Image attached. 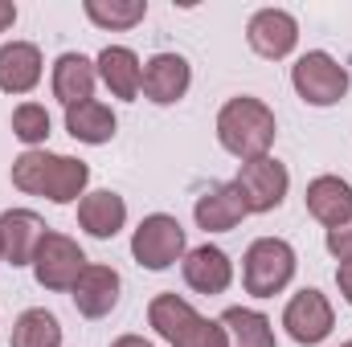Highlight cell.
<instances>
[{"label": "cell", "mask_w": 352, "mask_h": 347, "mask_svg": "<svg viewBox=\"0 0 352 347\" xmlns=\"http://www.w3.org/2000/svg\"><path fill=\"white\" fill-rule=\"evenodd\" d=\"M140 90H144L152 102H160V106L176 102V98L188 90V62H184L180 53H156V58L144 66Z\"/></svg>", "instance_id": "14"}, {"label": "cell", "mask_w": 352, "mask_h": 347, "mask_svg": "<svg viewBox=\"0 0 352 347\" xmlns=\"http://www.w3.org/2000/svg\"><path fill=\"white\" fill-rule=\"evenodd\" d=\"M82 270H87V258H82V250L70 237L45 233V241L33 254V274H37V282L45 290H74V282L82 278Z\"/></svg>", "instance_id": "6"}, {"label": "cell", "mask_w": 352, "mask_h": 347, "mask_svg": "<svg viewBox=\"0 0 352 347\" xmlns=\"http://www.w3.org/2000/svg\"><path fill=\"white\" fill-rule=\"evenodd\" d=\"M70 294H74L78 315H87V319H102V315H111L115 302H119V274H115L111 265H87Z\"/></svg>", "instance_id": "12"}, {"label": "cell", "mask_w": 352, "mask_h": 347, "mask_svg": "<svg viewBox=\"0 0 352 347\" xmlns=\"http://www.w3.org/2000/svg\"><path fill=\"white\" fill-rule=\"evenodd\" d=\"M328 250H332L340 261H352V217L344 221V225L328 229Z\"/></svg>", "instance_id": "26"}, {"label": "cell", "mask_w": 352, "mask_h": 347, "mask_svg": "<svg viewBox=\"0 0 352 347\" xmlns=\"http://www.w3.org/2000/svg\"><path fill=\"white\" fill-rule=\"evenodd\" d=\"M45 221L29 208H8L0 217V250L12 265H33V254L45 241Z\"/></svg>", "instance_id": "11"}, {"label": "cell", "mask_w": 352, "mask_h": 347, "mask_svg": "<svg viewBox=\"0 0 352 347\" xmlns=\"http://www.w3.org/2000/svg\"><path fill=\"white\" fill-rule=\"evenodd\" d=\"M12 135L25 139V143H41V139L50 135V115H45V106H37V102L16 106V110H12Z\"/></svg>", "instance_id": "25"}, {"label": "cell", "mask_w": 352, "mask_h": 347, "mask_svg": "<svg viewBox=\"0 0 352 347\" xmlns=\"http://www.w3.org/2000/svg\"><path fill=\"white\" fill-rule=\"evenodd\" d=\"M148 323H152V327H156L173 347H230L221 323L201 319V315H197L184 298H176V294H160V298H152V307H148Z\"/></svg>", "instance_id": "3"}, {"label": "cell", "mask_w": 352, "mask_h": 347, "mask_svg": "<svg viewBox=\"0 0 352 347\" xmlns=\"http://www.w3.org/2000/svg\"><path fill=\"white\" fill-rule=\"evenodd\" d=\"M94 78H98V66H90L82 53H62L58 66H54V94H58L66 106L90 102Z\"/></svg>", "instance_id": "19"}, {"label": "cell", "mask_w": 352, "mask_h": 347, "mask_svg": "<svg viewBox=\"0 0 352 347\" xmlns=\"http://www.w3.org/2000/svg\"><path fill=\"white\" fill-rule=\"evenodd\" d=\"M131 254H135L140 265H148V270H168L184 254V229H180V221L176 217H164V213L144 217V225L131 237Z\"/></svg>", "instance_id": "8"}, {"label": "cell", "mask_w": 352, "mask_h": 347, "mask_svg": "<svg viewBox=\"0 0 352 347\" xmlns=\"http://www.w3.org/2000/svg\"><path fill=\"white\" fill-rule=\"evenodd\" d=\"M283 327H287V335L295 344H307V347L320 344L332 331V307H328V298L320 290H299L287 302V311H283Z\"/></svg>", "instance_id": "10"}, {"label": "cell", "mask_w": 352, "mask_h": 347, "mask_svg": "<svg viewBox=\"0 0 352 347\" xmlns=\"http://www.w3.org/2000/svg\"><path fill=\"white\" fill-rule=\"evenodd\" d=\"M230 278H234V265L217 246H201L184 258V282L197 294H221L230 286Z\"/></svg>", "instance_id": "17"}, {"label": "cell", "mask_w": 352, "mask_h": 347, "mask_svg": "<svg viewBox=\"0 0 352 347\" xmlns=\"http://www.w3.org/2000/svg\"><path fill=\"white\" fill-rule=\"evenodd\" d=\"M340 347H352V339H349V344H340Z\"/></svg>", "instance_id": "30"}, {"label": "cell", "mask_w": 352, "mask_h": 347, "mask_svg": "<svg viewBox=\"0 0 352 347\" xmlns=\"http://www.w3.org/2000/svg\"><path fill=\"white\" fill-rule=\"evenodd\" d=\"M287 168L278 164V160H246L242 164V172L234 180V188H238V196H242V204H246V213H270V208H278L283 204V196H287Z\"/></svg>", "instance_id": "7"}, {"label": "cell", "mask_w": 352, "mask_h": 347, "mask_svg": "<svg viewBox=\"0 0 352 347\" xmlns=\"http://www.w3.org/2000/svg\"><path fill=\"white\" fill-rule=\"evenodd\" d=\"M12 347H62V327L50 311L33 307L16 319L12 327Z\"/></svg>", "instance_id": "23"}, {"label": "cell", "mask_w": 352, "mask_h": 347, "mask_svg": "<svg viewBox=\"0 0 352 347\" xmlns=\"http://www.w3.org/2000/svg\"><path fill=\"white\" fill-rule=\"evenodd\" d=\"M98 78L107 82V90L115 98H135L140 94V82H144V66L131 49L123 45H107L98 53Z\"/></svg>", "instance_id": "18"}, {"label": "cell", "mask_w": 352, "mask_h": 347, "mask_svg": "<svg viewBox=\"0 0 352 347\" xmlns=\"http://www.w3.org/2000/svg\"><path fill=\"white\" fill-rule=\"evenodd\" d=\"M192 213H197V225L205 233H226V229H234L246 217V204H242V196H238L234 184H209L197 196V208Z\"/></svg>", "instance_id": "13"}, {"label": "cell", "mask_w": 352, "mask_h": 347, "mask_svg": "<svg viewBox=\"0 0 352 347\" xmlns=\"http://www.w3.org/2000/svg\"><path fill=\"white\" fill-rule=\"evenodd\" d=\"M87 16L102 29H131L148 16V4L144 0H127V4H102V0H87Z\"/></svg>", "instance_id": "24"}, {"label": "cell", "mask_w": 352, "mask_h": 347, "mask_svg": "<svg viewBox=\"0 0 352 347\" xmlns=\"http://www.w3.org/2000/svg\"><path fill=\"white\" fill-rule=\"evenodd\" d=\"M111 347H152L148 339H140V335H123V339H115Z\"/></svg>", "instance_id": "29"}, {"label": "cell", "mask_w": 352, "mask_h": 347, "mask_svg": "<svg viewBox=\"0 0 352 347\" xmlns=\"http://www.w3.org/2000/svg\"><path fill=\"white\" fill-rule=\"evenodd\" d=\"M78 221H82V229L90 237H115L127 221V204L115 192H90L78 204Z\"/></svg>", "instance_id": "20"}, {"label": "cell", "mask_w": 352, "mask_h": 347, "mask_svg": "<svg viewBox=\"0 0 352 347\" xmlns=\"http://www.w3.org/2000/svg\"><path fill=\"white\" fill-rule=\"evenodd\" d=\"M217 139L230 156L246 160H263L274 143V115L258 98H230L217 115Z\"/></svg>", "instance_id": "1"}, {"label": "cell", "mask_w": 352, "mask_h": 347, "mask_svg": "<svg viewBox=\"0 0 352 347\" xmlns=\"http://www.w3.org/2000/svg\"><path fill=\"white\" fill-rule=\"evenodd\" d=\"M0 258H4V250H0Z\"/></svg>", "instance_id": "31"}, {"label": "cell", "mask_w": 352, "mask_h": 347, "mask_svg": "<svg viewBox=\"0 0 352 347\" xmlns=\"http://www.w3.org/2000/svg\"><path fill=\"white\" fill-rule=\"evenodd\" d=\"M12 21H16V4H8V0H0V33H4V29H8Z\"/></svg>", "instance_id": "28"}, {"label": "cell", "mask_w": 352, "mask_h": 347, "mask_svg": "<svg viewBox=\"0 0 352 347\" xmlns=\"http://www.w3.org/2000/svg\"><path fill=\"white\" fill-rule=\"evenodd\" d=\"M41 82V53L29 41H12L0 49V90L8 94H29Z\"/></svg>", "instance_id": "16"}, {"label": "cell", "mask_w": 352, "mask_h": 347, "mask_svg": "<svg viewBox=\"0 0 352 347\" xmlns=\"http://www.w3.org/2000/svg\"><path fill=\"white\" fill-rule=\"evenodd\" d=\"M246 41H250V49H254L258 58L278 62V58H287V53L295 49V41H299V25H295V16L283 12V8H263V12L250 16V25H246Z\"/></svg>", "instance_id": "9"}, {"label": "cell", "mask_w": 352, "mask_h": 347, "mask_svg": "<svg viewBox=\"0 0 352 347\" xmlns=\"http://www.w3.org/2000/svg\"><path fill=\"white\" fill-rule=\"evenodd\" d=\"M307 213H311L320 225H328V229L344 225L352 217V188L340 176H320V180H311V184H307Z\"/></svg>", "instance_id": "15"}, {"label": "cell", "mask_w": 352, "mask_h": 347, "mask_svg": "<svg viewBox=\"0 0 352 347\" xmlns=\"http://www.w3.org/2000/svg\"><path fill=\"white\" fill-rule=\"evenodd\" d=\"M336 282H340V294L352 302V261H340V270H336Z\"/></svg>", "instance_id": "27"}, {"label": "cell", "mask_w": 352, "mask_h": 347, "mask_svg": "<svg viewBox=\"0 0 352 347\" xmlns=\"http://www.w3.org/2000/svg\"><path fill=\"white\" fill-rule=\"evenodd\" d=\"M66 131L82 143H107L115 135V115H111V106L90 98L78 106H66Z\"/></svg>", "instance_id": "21"}, {"label": "cell", "mask_w": 352, "mask_h": 347, "mask_svg": "<svg viewBox=\"0 0 352 347\" xmlns=\"http://www.w3.org/2000/svg\"><path fill=\"white\" fill-rule=\"evenodd\" d=\"M291 82L299 90V98L303 102H311V106H332V102H340L344 94H349V70L340 66V62H332L328 53H303L299 62H295V70H291Z\"/></svg>", "instance_id": "5"}, {"label": "cell", "mask_w": 352, "mask_h": 347, "mask_svg": "<svg viewBox=\"0 0 352 347\" xmlns=\"http://www.w3.org/2000/svg\"><path fill=\"white\" fill-rule=\"evenodd\" d=\"M221 327H226V339L230 347H274V331H270V319L258 311H246V307H230L221 315Z\"/></svg>", "instance_id": "22"}, {"label": "cell", "mask_w": 352, "mask_h": 347, "mask_svg": "<svg viewBox=\"0 0 352 347\" xmlns=\"http://www.w3.org/2000/svg\"><path fill=\"white\" fill-rule=\"evenodd\" d=\"M90 180V168L70 156H50V152H25L12 164V184L33 196H50L58 204L74 200Z\"/></svg>", "instance_id": "2"}, {"label": "cell", "mask_w": 352, "mask_h": 347, "mask_svg": "<svg viewBox=\"0 0 352 347\" xmlns=\"http://www.w3.org/2000/svg\"><path fill=\"white\" fill-rule=\"evenodd\" d=\"M242 278H246V290L270 298L278 294L291 278H295V250L278 237H263L246 250V265H242Z\"/></svg>", "instance_id": "4"}]
</instances>
